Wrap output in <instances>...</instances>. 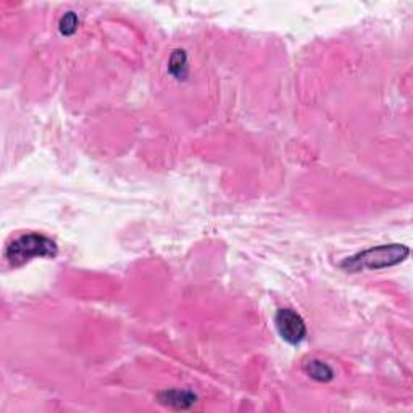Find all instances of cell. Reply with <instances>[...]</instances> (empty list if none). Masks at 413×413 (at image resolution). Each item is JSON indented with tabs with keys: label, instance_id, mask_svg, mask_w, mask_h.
<instances>
[{
	"label": "cell",
	"instance_id": "cell-1",
	"mask_svg": "<svg viewBox=\"0 0 413 413\" xmlns=\"http://www.w3.org/2000/svg\"><path fill=\"white\" fill-rule=\"evenodd\" d=\"M410 254L409 247L402 244H389L371 247L363 252H359L352 257H347L340 263V268L349 273H359L365 270H381V268L394 266L404 262Z\"/></svg>",
	"mask_w": 413,
	"mask_h": 413
},
{
	"label": "cell",
	"instance_id": "cell-2",
	"mask_svg": "<svg viewBox=\"0 0 413 413\" xmlns=\"http://www.w3.org/2000/svg\"><path fill=\"white\" fill-rule=\"evenodd\" d=\"M57 252L59 249L50 237L38 234V232H29V234H23L10 242L5 250V258L13 268H18L38 257L54 258Z\"/></svg>",
	"mask_w": 413,
	"mask_h": 413
},
{
	"label": "cell",
	"instance_id": "cell-3",
	"mask_svg": "<svg viewBox=\"0 0 413 413\" xmlns=\"http://www.w3.org/2000/svg\"><path fill=\"white\" fill-rule=\"evenodd\" d=\"M275 324L278 333L287 344H301L307 336V326L303 318L292 308H280L276 312Z\"/></svg>",
	"mask_w": 413,
	"mask_h": 413
},
{
	"label": "cell",
	"instance_id": "cell-4",
	"mask_svg": "<svg viewBox=\"0 0 413 413\" xmlns=\"http://www.w3.org/2000/svg\"><path fill=\"white\" fill-rule=\"evenodd\" d=\"M158 402L167 407H172V409L186 410V409H190V407L197 402V396L193 394L190 391L172 389V391L160 392Z\"/></svg>",
	"mask_w": 413,
	"mask_h": 413
},
{
	"label": "cell",
	"instance_id": "cell-5",
	"mask_svg": "<svg viewBox=\"0 0 413 413\" xmlns=\"http://www.w3.org/2000/svg\"><path fill=\"white\" fill-rule=\"evenodd\" d=\"M303 370H306V373L310 376V378L318 381V383H329V381L334 378V371L331 366L317 359L306 361Z\"/></svg>",
	"mask_w": 413,
	"mask_h": 413
},
{
	"label": "cell",
	"instance_id": "cell-6",
	"mask_svg": "<svg viewBox=\"0 0 413 413\" xmlns=\"http://www.w3.org/2000/svg\"><path fill=\"white\" fill-rule=\"evenodd\" d=\"M188 57H186V52L183 49L173 50L172 59H170L168 63V71L172 73L177 80H184L188 76Z\"/></svg>",
	"mask_w": 413,
	"mask_h": 413
},
{
	"label": "cell",
	"instance_id": "cell-7",
	"mask_svg": "<svg viewBox=\"0 0 413 413\" xmlns=\"http://www.w3.org/2000/svg\"><path fill=\"white\" fill-rule=\"evenodd\" d=\"M77 24H80V20H77V15L75 12L65 13L60 20V33L63 36H73L77 29Z\"/></svg>",
	"mask_w": 413,
	"mask_h": 413
}]
</instances>
